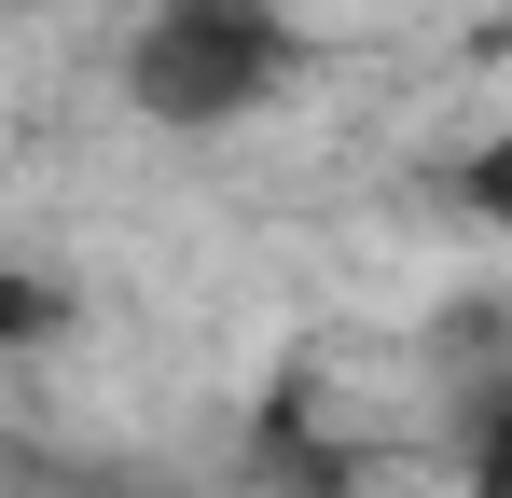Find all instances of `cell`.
I'll return each mask as SVG.
<instances>
[{
    "label": "cell",
    "mask_w": 512,
    "mask_h": 498,
    "mask_svg": "<svg viewBox=\"0 0 512 498\" xmlns=\"http://www.w3.org/2000/svg\"><path fill=\"white\" fill-rule=\"evenodd\" d=\"M291 83V14L277 0H139L125 28V97L167 139H222Z\"/></svg>",
    "instance_id": "cell-1"
},
{
    "label": "cell",
    "mask_w": 512,
    "mask_h": 498,
    "mask_svg": "<svg viewBox=\"0 0 512 498\" xmlns=\"http://www.w3.org/2000/svg\"><path fill=\"white\" fill-rule=\"evenodd\" d=\"M457 208H471L485 236H512V125H499V139H485L471 166H457Z\"/></svg>",
    "instance_id": "cell-2"
},
{
    "label": "cell",
    "mask_w": 512,
    "mask_h": 498,
    "mask_svg": "<svg viewBox=\"0 0 512 498\" xmlns=\"http://www.w3.org/2000/svg\"><path fill=\"white\" fill-rule=\"evenodd\" d=\"M42 332H70V291L56 277H0V346H42Z\"/></svg>",
    "instance_id": "cell-3"
},
{
    "label": "cell",
    "mask_w": 512,
    "mask_h": 498,
    "mask_svg": "<svg viewBox=\"0 0 512 498\" xmlns=\"http://www.w3.org/2000/svg\"><path fill=\"white\" fill-rule=\"evenodd\" d=\"M457 498H512V388L485 402V429H471V485Z\"/></svg>",
    "instance_id": "cell-4"
}]
</instances>
